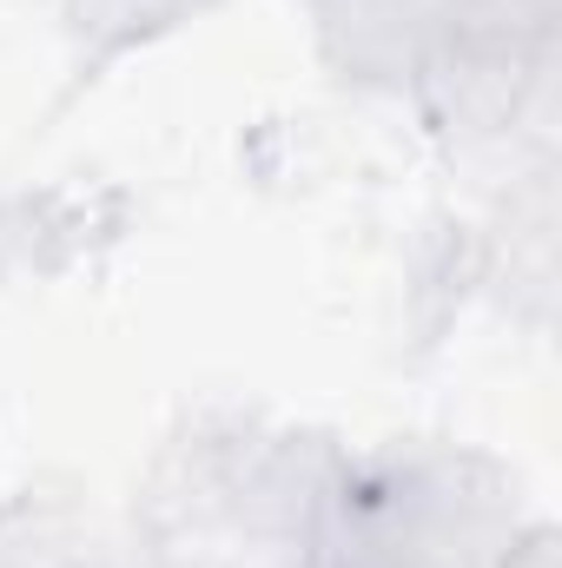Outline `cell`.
<instances>
[{
	"label": "cell",
	"mask_w": 562,
	"mask_h": 568,
	"mask_svg": "<svg viewBox=\"0 0 562 568\" xmlns=\"http://www.w3.org/2000/svg\"><path fill=\"white\" fill-rule=\"evenodd\" d=\"M67 7H73V27L93 40V60H113V53L152 40V33L192 20L212 0H67Z\"/></svg>",
	"instance_id": "1"
}]
</instances>
